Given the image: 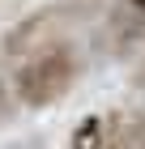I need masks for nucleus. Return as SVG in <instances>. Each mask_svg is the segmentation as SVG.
<instances>
[{"instance_id":"3","label":"nucleus","mask_w":145,"mask_h":149,"mask_svg":"<svg viewBox=\"0 0 145 149\" xmlns=\"http://www.w3.org/2000/svg\"><path fill=\"white\" fill-rule=\"evenodd\" d=\"M141 43H145V13L137 9L132 0L120 4V9H111V17L102 22V47L111 56H128Z\"/></svg>"},{"instance_id":"4","label":"nucleus","mask_w":145,"mask_h":149,"mask_svg":"<svg viewBox=\"0 0 145 149\" xmlns=\"http://www.w3.org/2000/svg\"><path fill=\"white\" fill-rule=\"evenodd\" d=\"M102 145H107V119L90 115L85 124L73 132V149H102Z\"/></svg>"},{"instance_id":"2","label":"nucleus","mask_w":145,"mask_h":149,"mask_svg":"<svg viewBox=\"0 0 145 149\" xmlns=\"http://www.w3.org/2000/svg\"><path fill=\"white\" fill-rule=\"evenodd\" d=\"M81 72H85V56H81V47L73 38H64V43L22 60L13 68V85H17V94H22V102L30 111H43V107H56L60 98L73 94Z\"/></svg>"},{"instance_id":"1","label":"nucleus","mask_w":145,"mask_h":149,"mask_svg":"<svg viewBox=\"0 0 145 149\" xmlns=\"http://www.w3.org/2000/svg\"><path fill=\"white\" fill-rule=\"evenodd\" d=\"M90 13H98V0H56L47 9H34L30 17L13 22L4 34H0V64H22V60L39 56L47 47L73 38L81 22H90Z\"/></svg>"},{"instance_id":"7","label":"nucleus","mask_w":145,"mask_h":149,"mask_svg":"<svg viewBox=\"0 0 145 149\" xmlns=\"http://www.w3.org/2000/svg\"><path fill=\"white\" fill-rule=\"evenodd\" d=\"M132 4H137V9H141V13H145V0H132Z\"/></svg>"},{"instance_id":"5","label":"nucleus","mask_w":145,"mask_h":149,"mask_svg":"<svg viewBox=\"0 0 145 149\" xmlns=\"http://www.w3.org/2000/svg\"><path fill=\"white\" fill-rule=\"evenodd\" d=\"M22 107L26 102H22V94H17V85H13V77H0V128L13 124Z\"/></svg>"},{"instance_id":"6","label":"nucleus","mask_w":145,"mask_h":149,"mask_svg":"<svg viewBox=\"0 0 145 149\" xmlns=\"http://www.w3.org/2000/svg\"><path fill=\"white\" fill-rule=\"evenodd\" d=\"M132 85H137V90L145 94V60H141V64H137V68H132Z\"/></svg>"}]
</instances>
